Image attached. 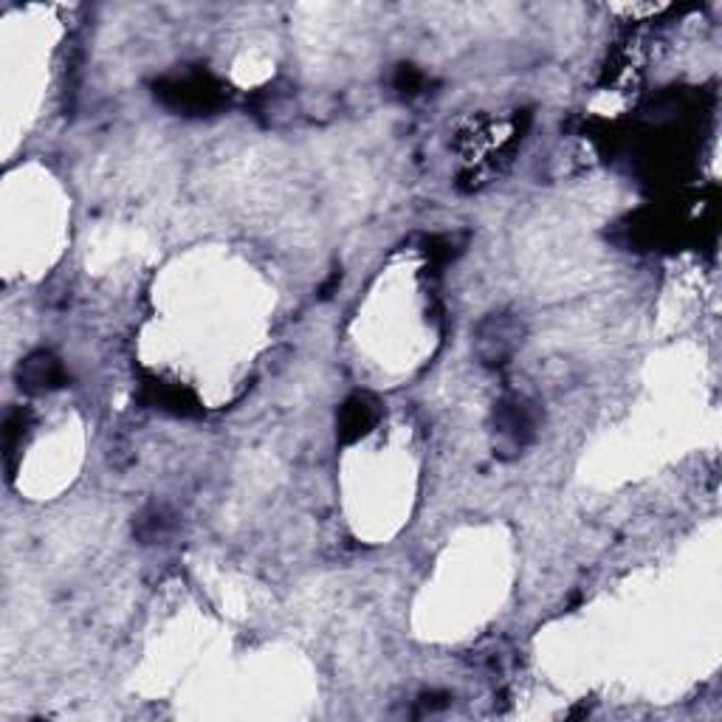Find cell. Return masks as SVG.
<instances>
[{
  "mask_svg": "<svg viewBox=\"0 0 722 722\" xmlns=\"http://www.w3.org/2000/svg\"><path fill=\"white\" fill-rule=\"evenodd\" d=\"M525 325L512 314H491L474 330V356L485 368H500L519 350Z\"/></svg>",
  "mask_w": 722,
  "mask_h": 722,
  "instance_id": "1",
  "label": "cell"
},
{
  "mask_svg": "<svg viewBox=\"0 0 722 722\" xmlns=\"http://www.w3.org/2000/svg\"><path fill=\"white\" fill-rule=\"evenodd\" d=\"M537 409L528 401H522V398H505V401H500L497 412H494L497 449L519 455L537 435Z\"/></svg>",
  "mask_w": 722,
  "mask_h": 722,
  "instance_id": "2",
  "label": "cell"
},
{
  "mask_svg": "<svg viewBox=\"0 0 722 722\" xmlns=\"http://www.w3.org/2000/svg\"><path fill=\"white\" fill-rule=\"evenodd\" d=\"M21 387L26 393H48V389H57L65 384V370H62L60 361L51 353L40 350V353H32L21 364Z\"/></svg>",
  "mask_w": 722,
  "mask_h": 722,
  "instance_id": "3",
  "label": "cell"
},
{
  "mask_svg": "<svg viewBox=\"0 0 722 722\" xmlns=\"http://www.w3.org/2000/svg\"><path fill=\"white\" fill-rule=\"evenodd\" d=\"M375 421V409L373 404L364 401V398H353V401L345 404L339 418V430L345 435V441H353V437L364 435V432L373 426Z\"/></svg>",
  "mask_w": 722,
  "mask_h": 722,
  "instance_id": "4",
  "label": "cell"
},
{
  "mask_svg": "<svg viewBox=\"0 0 722 722\" xmlns=\"http://www.w3.org/2000/svg\"><path fill=\"white\" fill-rule=\"evenodd\" d=\"M170 522H172V519L167 517L161 508H153V512H147V514H142V517H139L136 531H139V537L147 539V542H153V539L164 537V531L170 528Z\"/></svg>",
  "mask_w": 722,
  "mask_h": 722,
  "instance_id": "5",
  "label": "cell"
}]
</instances>
